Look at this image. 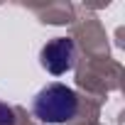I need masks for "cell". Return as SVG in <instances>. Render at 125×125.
<instances>
[{"label":"cell","mask_w":125,"mask_h":125,"mask_svg":"<svg viewBox=\"0 0 125 125\" xmlns=\"http://www.w3.org/2000/svg\"><path fill=\"white\" fill-rule=\"evenodd\" d=\"M32 110L42 123H52V125L54 123H66V120H71L76 115L79 98L64 83H49L37 93Z\"/></svg>","instance_id":"obj_1"},{"label":"cell","mask_w":125,"mask_h":125,"mask_svg":"<svg viewBox=\"0 0 125 125\" xmlns=\"http://www.w3.org/2000/svg\"><path fill=\"white\" fill-rule=\"evenodd\" d=\"M42 66L54 74V76H61L74 69V59H76V47H74V39L69 37H56L52 42H47L42 47Z\"/></svg>","instance_id":"obj_2"},{"label":"cell","mask_w":125,"mask_h":125,"mask_svg":"<svg viewBox=\"0 0 125 125\" xmlns=\"http://www.w3.org/2000/svg\"><path fill=\"white\" fill-rule=\"evenodd\" d=\"M15 120H12V110L8 108V105H3L0 103V125H12Z\"/></svg>","instance_id":"obj_3"}]
</instances>
